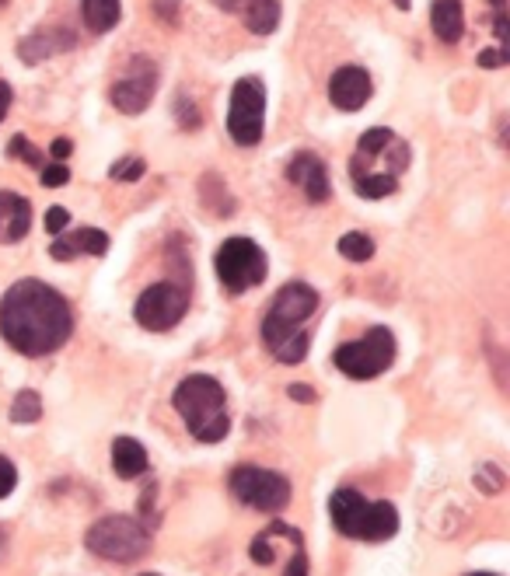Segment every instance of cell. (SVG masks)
Listing matches in <instances>:
<instances>
[{
  "label": "cell",
  "mask_w": 510,
  "mask_h": 576,
  "mask_svg": "<svg viewBox=\"0 0 510 576\" xmlns=\"http://www.w3.org/2000/svg\"><path fill=\"white\" fill-rule=\"evenodd\" d=\"M175 412L182 416V423L189 426L200 444H221L231 430L228 416V395H224L221 381L210 374H189L186 381L175 388L172 395Z\"/></svg>",
  "instance_id": "obj_4"
},
{
  "label": "cell",
  "mask_w": 510,
  "mask_h": 576,
  "mask_svg": "<svg viewBox=\"0 0 510 576\" xmlns=\"http://www.w3.org/2000/svg\"><path fill=\"white\" fill-rule=\"evenodd\" d=\"M336 248H339V255H343V259H350V262H367V259H374V241L367 238V234H360V231L343 234Z\"/></svg>",
  "instance_id": "obj_22"
},
{
  "label": "cell",
  "mask_w": 510,
  "mask_h": 576,
  "mask_svg": "<svg viewBox=\"0 0 510 576\" xmlns=\"http://www.w3.org/2000/svg\"><path fill=\"white\" fill-rule=\"evenodd\" d=\"M287 395L294 398V402H315V388H308V384H290Z\"/></svg>",
  "instance_id": "obj_34"
},
{
  "label": "cell",
  "mask_w": 510,
  "mask_h": 576,
  "mask_svg": "<svg viewBox=\"0 0 510 576\" xmlns=\"http://www.w3.org/2000/svg\"><path fill=\"white\" fill-rule=\"evenodd\" d=\"M510 63V53H507V46H497V49H483L479 53V67H486V70H493V67H507Z\"/></svg>",
  "instance_id": "obj_31"
},
{
  "label": "cell",
  "mask_w": 510,
  "mask_h": 576,
  "mask_svg": "<svg viewBox=\"0 0 510 576\" xmlns=\"http://www.w3.org/2000/svg\"><path fill=\"white\" fill-rule=\"evenodd\" d=\"M371 91L374 84L364 67H339L329 81V102L336 105L339 112H360L371 102Z\"/></svg>",
  "instance_id": "obj_13"
},
{
  "label": "cell",
  "mask_w": 510,
  "mask_h": 576,
  "mask_svg": "<svg viewBox=\"0 0 510 576\" xmlns=\"http://www.w3.org/2000/svg\"><path fill=\"white\" fill-rule=\"evenodd\" d=\"M32 227V203L18 192H0V241H21Z\"/></svg>",
  "instance_id": "obj_16"
},
{
  "label": "cell",
  "mask_w": 510,
  "mask_h": 576,
  "mask_svg": "<svg viewBox=\"0 0 510 576\" xmlns=\"http://www.w3.org/2000/svg\"><path fill=\"white\" fill-rule=\"evenodd\" d=\"M81 14H84V25H88L91 32L105 35L116 28L123 7H119V0H81Z\"/></svg>",
  "instance_id": "obj_20"
},
{
  "label": "cell",
  "mask_w": 510,
  "mask_h": 576,
  "mask_svg": "<svg viewBox=\"0 0 510 576\" xmlns=\"http://www.w3.org/2000/svg\"><path fill=\"white\" fill-rule=\"evenodd\" d=\"M430 25H434V35L448 46H455L465 35V7L462 0H434L430 7Z\"/></svg>",
  "instance_id": "obj_17"
},
{
  "label": "cell",
  "mask_w": 510,
  "mask_h": 576,
  "mask_svg": "<svg viewBox=\"0 0 510 576\" xmlns=\"http://www.w3.org/2000/svg\"><path fill=\"white\" fill-rule=\"evenodd\" d=\"M249 556H252V563H259V566H273V563H276V552H273V545H269L266 535L255 538Z\"/></svg>",
  "instance_id": "obj_29"
},
{
  "label": "cell",
  "mask_w": 510,
  "mask_h": 576,
  "mask_svg": "<svg viewBox=\"0 0 510 576\" xmlns=\"http://www.w3.org/2000/svg\"><path fill=\"white\" fill-rule=\"evenodd\" d=\"M144 172H147V165L140 158H123V161H116L112 165V182H137V179H144Z\"/></svg>",
  "instance_id": "obj_25"
},
{
  "label": "cell",
  "mask_w": 510,
  "mask_h": 576,
  "mask_svg": "<svg viewBox=\"0 0 510 576\" xmlns=\"http://www.w3.org/2000/svg\"><path fill=\"white\" fill-rule=\"evenodd\" d=\"M63 46H74V39H70V35H63V32H35V35H28V39L21 42L18 53H21V60H25V63H42Z\"/></svg>",
  "instance_id": "obj_19"
},
{
  "label": "cell",
  "mask_w": 510,
  "mask_h": 576,
  "mask_svg": "<svg viewBox=\"0 0 510 576\" xmlns=\"http://www.w3.org/2000/svg\"><path fill=\"white\" fill-rule=\"evenodd\" d=\"M287 179L304 192L308 203H329V196H332L329 172H325V165L318 154H311V151L294 154L287 165Z\"/></svg>",
  "instance_id": "obj_14"
},
{
  "label": "cell",
  "mask_w": 510,
  "mask_h": 576,
  "mask_svg": "<svg viewBox=\"0 0 510 576\" xmlns=\"http://www.w3.org/2000/svg\"><path fill=\"white\" fill-rule=\"evenodd\" d=\"M287 576H308V552L297 549L294 559L287 563Z\"/></svg>",
  "instance_id": "obj_33"
},
{
  "label": "cell",
  "mask_w": 510,
  "mask_h": 576,
  "mask_svg": "<svg viewBox=\"0 0 510 576\" xmlns=\"http://www.w3.org/2000/svg\"><path fill=\"white\" fill-rule=\"evenodd\" d=\"M214 269L228 294H245V290L259 287V283L266 280L269 262H266V252H262L252 238H228L217 248Z\"/></svg>",
  "instance_id": "obj_8"
},
{
  "label": "cell",
  "mask_w": 510,
  "mask_h": 576,
  "mask_svg": "<svg viewBox=\"0 0 510 576\" xmlns=\"http://www.w3.org/2000/svg\"><path fill=\"white\" fill-rule=\"evenodd\" d=\"M39 182H42V186H46V189H60V186H67V182H70V168L63 165V161H53V165H46V168H42V172H39Z\"/></svg>",
  "instance_id": "obj_26"
},
{
  "label": "cell",
  "mask_w": 510,
  "mask_h": 576,
  "mask_svg": "<svg viewBox=\"0 0 510 576\" xmlns=\"http://www.w3.org/2000/svg\"><path fill=\"white\" fill-rule=\"evenodd\" d=\"M395 7H399V11H409V4H413V0H392Z\"/></svg>",
  "instance_id": "obj_38"
},
{
  "label": "cell",
  "mask_w": 510,
  "mask_h": 576,
  "mask_svg": "<svg viewBox=\"0 0 510 576\" xmlns=\"http://www.w3.org/2000/svg\"><path fill=\"white\" fill-rule=\"evenodd\" d=\"M266 130V84L259 77H242L228 102V133L238 147H255Z\"/></svg>",
  "instance_id": "obj_10"
},
{
  "label": "cell",
  "mask_w": 510,
  "mask_h": 576,
  "mask_svg": "<svg viewBox=\"0 0 510 576\" xmlns=\"http://www.w3.org/2000/svg\"><path fill=\"white\" fill-rule=\"evenodd\" d=\"M318 311V294L308 283H287L276 290L266 318H262V343L280 364H301L308 357L311 332L308 318Z\"/></svg>",
  "instance_id": "obj_2"
},
{
  "label": "cell",
  "mask_w": 510,
  "mask_h": 576,
  "mask_svg": "<svg viewBox=\"0 0 510 576\" xmlns=\"http://www.w3.org/2000/svg\"><path fill=\"white\" fill-rule=\"evenodd\" d=\"M70 151H74V144H70L67 137H60V140H53V158L56 161H63V158H70Z\"/></svg>",
  "instance_id": "obj_35"
},
{
  "label": "cell",
  "mask_w": 510,
  "mask_h": 576,
  "mask_svg": "<svg viewBox=\"0 0 510 576\" xmlns=\"http://www.w3.org/2000/svg\"><path fill=\"white\" fill-rule=\"evenodd\" d=\"M154 91H158V67H154L147 56H133L130 67L116 77L109 98L119 112H126V116H140V112L154 102Z\"/></svg>",
  "instance_id": "obj_12"
},
{
  "label": "cell",
  "mask_w": 510,
  "mask_h": 576,
  "mask_svg": "<svg viewBox=\"0 0 510 576\" xmlns=\"http://www.w3.org/2000/svg\"><path fill=\"white\" fill-rule=\"evenodd\" d=\"M14 486H18V468H14L7 458H0V500H4V496H11Z\"/></svg>",
  "instance_id": "obj_30"
},
{
  "label": "cell",
  "mask_w": 510,
  "mask_h": 576,
  "mask_svg": "<svg viewBox=\"0 0 510 576\" xmlns=\"http://www.w3.org/2000/svg\"><path fill=\"white\" fill-rule=\"evenodd\" d=\"M186 311H189V290L172 280H165V283L147 287L144 294L137 297L133 318H137L147 332H168L186 318Z\"/></svg>",
  "instance_id": "obj_11"
},
{
  "label": "cell",
  "mask_w": 510,
  "mask_h": 576,
  "mask_svg": "<svg viewBox=\"0 0 510 576\" xmlns=\"http://www.w3.org/2000/svg\"><path fill=\"white\" fill-rule=\"evenodd\" d=\"M329 514L339 535L357 542H388L399 531V510L388 500H364L357 489H336L329 500Z\"/></svg>",
  "instance_id": "obj_5"
},
{
  "label": "cell",
  "mask_w": 510,
  "mask_h": 576,
  "mask_svg": "<svg viewBox=\"0 0 510 576\" xmlns=\"http://www.w3.org/2000/svg\"><path fill=\"white\" fill-rule=\"evenodd\" d=\"M175 109H179V123H182V126H186V130H196V126H200V123H203V112H200V109H196V105H193V102H189V98H186V95H182V98H179V102H175Z\"/></svg>",
  "instance_id": "obj_28"
},
{
  "label": "cell",
  "mask_w": 510,
  "mask_h": 576,
  "mask_svg": "<svg viewBox=\"0 0 510 576\" xmlns=\"http://www.w3.org/2000/svg\"><path fill=\"white\" fill-rule=\"evenodd\" d=\"M228 489L252 510H262V514H280L290 503V482L287 475L269 472V468L259 465H238L231 468L228 475Z\"/></svg>",
  "instance_id": "obj_9"
},
{
  "label": "cell",
  "mask_w": 510,
  "mask_h": 576,
  "mask_svg": "<svg viewBox=\"0 0 510 576\" xmlns=\"http://www.w3.org/2000/svg\"><path fill=\"white\" fill-rule=\"evenodd\" d=\"M42 416V398L35 391H18L11 405V419L14 423H35Z\"/></svg>",
  "instance_id": "obj_23"
},
{
  "label": "cell",
  "mask_w": 510,
  "mask_h": 576,
  "mask_svg": "<svg viewBox=\"0 0 510 576\" xmlns=\"http://www.w3.org/2000/svg\"><path fill=\"white\" fill-rule=\"evenodd\" d=\"M245 25H249V32L255 35H273L276 25H280V0H252L249 7H245Z\"/></svg>",
  "instance_id": "obj_21"
},
{
  "label": "cell",
  "mask_w": 510,
  "mask_h": 576,
  "mask_svg": "<svg viewBox=\"0 0 510 576\" xmlns=\"http://www.w3.org/2000/svg\"><path fill=\"white\" fill-rule=\"evenodd\" d=\"M217 4H221L224 11H245V7H249L252 0H217Z\"/></svg>",
  "instance_id": "obj_37"
},
{
  "label": "cell",
  "mask_w": 510,
  "mask_h": 576,
  "mask_svg": "<svg viewBox=\"0 0 510 576\" xmlns=\"http://www.w3.org/2000/svg\"><path fill=\"white\" fill-rule=\"evenodd\" d=\"M112 468L119 479H140L147 472V451L137 437H116L112 440Z\"/></svg>",
  "instance_id": "obj_18"
},
{
  "label": "cell",
  "mask_w": 510,
  "mask_h": 576,
  "mask_svg": "<svg viewBox=\"0 0 510 576\" xmlns=\"http://www.w3.org/2000/svg\"><path fill=\"white\" fill-rule=\"evenodd\" d=\"M493 7H497V11H504V0H490Z\"/></svg>",
  "instance_id": "obj_39"
},
{
  "label": "cell",
  "mask_w": 510,
  "mask_h": 576,
  "mask_svg": "<svg viewBox=\"0 0 510 576\" xmlns=\"http://www.w3.org/2000/svg\"><path fill=\"white\" fill-rule=\"evenodd\" d=\"M67 224H70V213L63 210V206H49V210H46V231L60 234V231H67Z\"/></svg>",
  "instance_id": "obj_32"
},
{
  "label": "cell",
  "mask_w": 510,
  "mask_h": 576,
  "mask_svg": "<svg viewBox=\"0 0 510 576\" xmlns=\"http://www.w3.org/2000/svg\"><path fill=\"white\" fill-rule=\"evenodd\" d=\"M84 545L95 556L109 559V563H137L140 556L151 552V531L137 517L109 514L91 524L88 535H84Z\"/></svg>",
  "instance_id": "obj_6"
},
{
  "label": "cell",
  "mask_w": 510,
  "mask_h": 576,
  "mask_svg": "<svg viewBox=\"0 0 510 576\" xmlns=\"http://www.w3.org/2000/svg\"><path fill=\"white\" fill-rule=\"evenodd\" d=\"M109 252V234L95 231V227H81V231H70L67 238H56L49 245V255L56 262H70L77 255H105Z\"/></svg>",
  "instance_id": "obj_15"
},
{
  "label": "cell",
  "mask_w": 510,
  "mask_h": 576,
  "mask_svg": "<svg viewBox=\"0 0 510 576\" xmlns=\"http://www.w3.org/2000/svg\"><path fill=\"white\" fill-rule=\"evenodd\" d=\"M409 168V147L392 130H367L350 161L353 189L364 199H385L399 189V175Z\"/></svg>",
  "instance_id": "obj_3"
},
{
  "label": "cell",
  "mask_w": 510,
  "mask_h": 576,
  "mask_svg": "<svg viewBox=\"0 0 510 576\" xmlns=\"http://www.w3.org/2000/svg\"><path fill=\"white\" fill-rule=\"evenodd\" d=\"M395 360V336L385 325H374L364 339L357 343H343L332 353V364L353 381H371L378 374H385Z\"/></svg>",
  "instance_id": "obj_7"
},
{
  "label": "cell",
  "mask_w": 510,
  "mask_h": 576,
  "mask_svg": "<svg viewBox=\"0 0 510 576\" xmlns=\"http://www.w3.org/2000/svg\"><path fill=\"white\" fill-rule=\"evenodd\" d=\"M469 576H493V573H469Z\"/></svg>",
  "instance_id": "obj_40"
},
{
  "label": "cell",
  "mask_w": 510,
  "mask_h": 576,
  "mask_svg": "<svg viewBox=\"0 0 510 576\" xmlns=\"http://www.w3.org/2000/svg\"><path fill=\"white\" fill-rule=\"evenodd\" d=\"M7 109H11V88H7V84L0 81V123H4Z\"/></svg>",
  "instance_id": "obj_36"
},
{
  "label": "cell",
  "mask_w": 510,
  "mask_h": 576,
  "mask_svg": "<svg viewBox=\"0 0 510 576\" xmlns=\"http://www.w3.org/2000/svg\"><path fill=\"white\" fill-rule=\"evenodd\" d=\"M476 486L483 489V493H500V489H504V475H500L497 465H486L483 472L476 475Z\"/></svg>",
  "instance_id": "obj_27"
},
{
  "label": "cell",
  "mask_w": 510,
  "mask_h": 576,
  "mask_svg": "<svg viewBox=\"0 0 510 576\" xmlns=\"http://www.w3.org/2000/svg\"><path fill=\"white\" fill-rule=\"evenodd\" d=\"M7 158H21L25 165L39 168V172L46 168V158L39 154V147L28 144V137H21V133H18V137H11V144H7Z\"/></svg>",
  "instance_id": "obj_24"
},
{
  "label": "cell",
  "mask_w": 510,
  "mask_h": 576,
  "mask_svg": "<svg viewBox=\"0 0 510 576\" xmlns=\"http://www.w3.org/2000/svg\"><path fill=\"white\" fill-rule=\"evenodd\" d=\"M144 576H161V573H144Z\"/></svg>",
  "instance_id": "obj_41"
},
{
  "label": "cell",
  "mask_w": 510,
  "mask_h": 576,
  "mask_svg": "<svg viewBox=\"0 0 510 576\" xmlns=\"http://www.w3.org/2000/svg\"><path fill=\"white\" fill-rule=\"evenodd\" d=\"M74 332V311L42 280H18L0 297V336L21 357H49Z\"/></svg>",
  "instance_id": "obj_1"
}]
</instances>
